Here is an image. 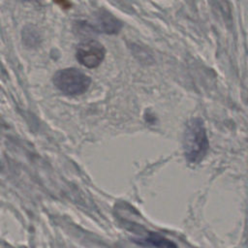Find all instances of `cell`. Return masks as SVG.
Listing matches in <instances>:
<instances>
[{"instance_id": "cell-1", "label": "cell", "mask_w": 248, "mask_h": 248, "mask_svg": "<svg viewBox=\"0 0 248 248\" xmlns=\"http://www.w3.org/2000/svg\"><path fill=\"white\" fill-rule=\"evenodd\" d=\"M208 146V139L202 120L200 118L190 120L186 126L183 140L186 160L193 164L199 163L205 156Z\"/></svg>"}, {"instance_id": "cell-2", "label": "cell", "mask_w": 248, "mask_h": 248, "mask_svg": "<svg viewBox=\"0 0 248 248\" xmlns=\"http://www.w3.org/2000/svg\"><path fill=\"white\" fill-rule=\"evenodd\" d=\"M53 83L62 93L76 96L87 91L91 78L78 69L67 68L58 71L54 75Z\"/></svg>"}, {"instance_id": "cell-3", "label": "cell", "mask_w": 248, "mask_h": 248, "mask_svg": "<svg viewBox=\"0 0 248 248\" xmlns=\"http://www.w3.org/2000/svg\"><path fill=\"white\" fill-rule=\"evenodd\" d=\"M104 46L95 40H86L77 47L76 57L84 67L92 69L98 67L105 58Z\"/></svg>"}, {"instance_id": "cell-4", "label": "cell", "mask_w": 248, "mask_h": 248, "mask_svg": "<svg viewBox=\"0 0 248 248\" xmlns=\"http://www.w3.org/2000/svg\"><path fill=\"white\" fill-rule=\"evenodd\" d=\"M83 24L87 26L91 32H101L106 34H115L122 27L121 21L105 11H102L97 15L95 21L92 24H86V22H83Z\"/></svg>"}, {"instance_id": "cell-5", "label": "cell", "mask_w": 248, "mask_h": 248, "mask_svg": "<svg viewBox=\"0 0 248 248\" xmlns=\"http://www.w3.org/2000/svg\"><path fill=\"white\" fill-rule=\"evenodd\" d=\"M139 243L153 248H176L174 243L156 233H151L147 237L140 240Z\"/></svg>"}, {"instance_id": "cell-6", "label": "cell", "mask_w": 248, "mask_h": 248, "mask_svg": "<svg viewBox=\"0 0 248 248\" xmlns=\"http://www.w3.org/2000/svg\"><path fill=\"white\" fill-rule=\"evenodd\" d=\"M54 3H56L58 6H60L62 9H70L72 7V4L70 0H52Z\"/></svg>"}]
</instances>
